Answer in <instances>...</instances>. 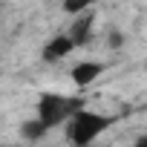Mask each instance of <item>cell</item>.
<instances>
[{
	"instance_id": "cell-1",
	"label": "cell",
	"mask_w": 147,
	"mask_h": 147,
	"mask_svg": "<svg viewBox=\"0 0 147 147\" xmlns=\"http://www.w3.org/2000/svg\"><path fill=\"white\" fill-rule=\"evenodd\" d=\"M81 110H84V98H69V95H63V92H43V95L38 98V118H40L49 130L61 127L66 118L72 121Z\"/></svg>"
},
{
	"instance_id": "cell-2",
	"label": "cell",
	"mask_w": 147,
	"mask_h": 147,
	"mask_svg": "<svg viewBox=\"0 0 147 147\" xmlns=\"http://www.w3.org/2000/svg\"><path fill=\"white\" fill-rule=\"evenodd\" d=\"M113 124V118L101 115V113H92V110H81L75 118L69 121L66 127V136L72 141V147H95V138Z\"/></svg>"
},
{
	"instance_id": "cell-3",
	"label": "cell",
	"mask_w": 147,
	"mask_h": 147,
	"mask_svg": "<svg viewBox=\"0 0 147 147\" xmlns=\"http://www.w3.org/2000/svg\"><path fill=\"white\" fill-rule=\"evenodd\" d=\"M101 72H104L101 61H81V63L72 66V84L84 90V87H90V84H95L101 78Z\"/></svg>"
},
{
	"instance_id": "cell-4",
	"label": "cell",
	"mask_w": 147,
	"mask_h": 147,
	"mask_svg": "<svg viewBox=\"0 0 147 147\" xmlns=\"http://www.w3.org/2000/svg\"><path fill=\"white\" fill-rule=\"evenodd\" d=\"M72 49H75V43H72L69 35H55V38H49L46 46H43V61H46V63H58V61L66 58Z\"/></svg>"
},
{
	"instance_id": "cell-5",
	"label": "cell",
	"mask_w": 147,
	"mask_h": 147,
	"mask_svg": "<svg viewBox=\"0 0 147 147\" xmlns=\"http://www.w3.org/2000/svg\"><path fill=\"white\" fill-rule=\"evenodd\" d=\"M92 23H95L92 12H87L84 18H78L75 23H72V29H69V38H72V43H75V46H84V43H90V38H92Z\"/></svg>"
},
{
	"instance_id": "cell-6",
	"label": "cell",
	"mask_w": 147,
	"mask_h": 147,
	"mask_svg": "<svg viewBox=\"0 0 147 147\" xmlns=\"http://www.w3.org/2000/svg\"><path fill=\"white\" fill-rule=\"evenodd\" d=\"M46 133H49V127H46V124H43V121H40L38 115L20 124V136H23L26 141H40V138H43Z\"/></svg>"
},
{
	"instance_id": "cell-7",
	"label": "cell",
	"mask_w": 147,
	"mask_h": 147,
	"mask_svg": "<svg viewBox=\"0 0 147 147\" xmlns=\"http://www.w3.org/2000/svg\"><path fill=\"white\" fill-rule=\"evenodd\" d=\"M90 9H92L90 0H66V3H63V12H66V15H81V18H84Z\"/></svg>"
},
{
	"instance_id": "cell-8",
	"label": "cell",
	"mask_w": 147,
	"mask_h": 147,
	"mask_svg": "<svg viewBox=\"0 0 147 147\" xmlns=\"http://www.w3.org/2000/svg\"><path fill=\"white\" fill-rule=\"evenodd\" d=\"M107 46H110V49H121V46H124V32L110 29V32H107Z\"/></svg>"
},
{
	"instance_id": "cell-9",
	"label": "cell",
	"mask_w": 147,
	"mask_h": 147,
	"mask_svg": "<svg viewBox=\"0 0 147 147\" xmlns=\"http://www.w3.org/2000/svg\"><path fill=\"white\" fill-rule=\"evenodd\" d=\"M133 147H147V133H144V136H138V138L133 141Z\"/></svg>"
}]
</instances>
